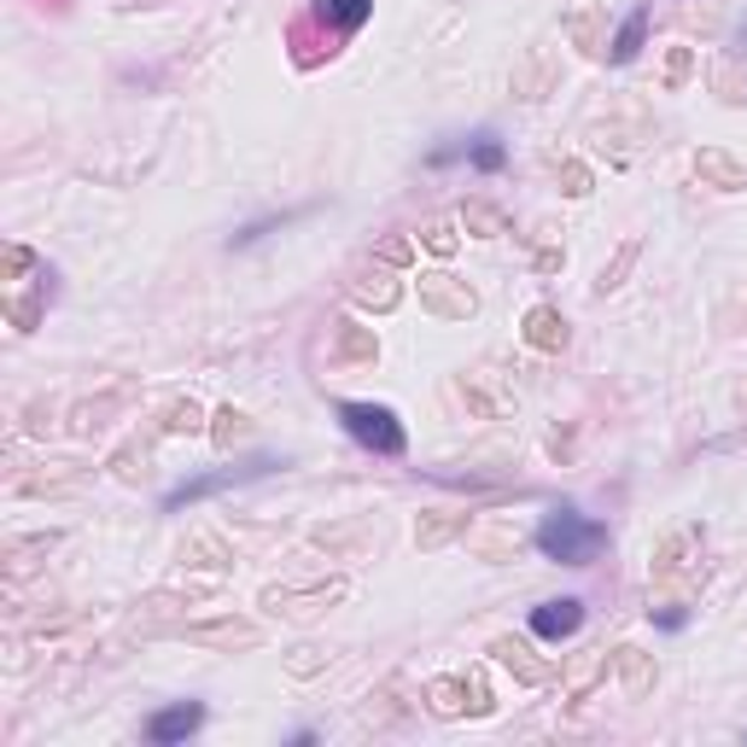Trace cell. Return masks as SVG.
<instances>
[{"mask_svg": "<svg viewBox=\"0 0 747 747\" xmlns=\"http://www.w3.org/2000/svg\"><path fill=\"white\" fill-rule=\"evenodd\" d=\"M537 549L549 560H560V567H590V560L608 549V526L590 520V514H578L572 503H560L537 520Z\"/></svg>", "mask_w": 747, "mask_h": 747, "instance_id": "1", "label": "cell"}, {"mask_svg": "<svg viewBox=\"0 0 747 747\" xmlns=\"http://www.w3.org/2000/svg\"><path fill=\"white\" fill-rule=\"evenodd\" d=\"M339 427L374 455H403V421L386 403H339Z\"/></svg>", "mask_w": 747, "mask_h": 747, "instance_id": "2", "label": "cell"}, {"mask_svg": "<svg viewBox=\"0 0 747 747\" xmlns=\"http://www.w3.org/2000/svg\"><path fill=\"white\" fill-rule=\"evenodd\" d=\"M275 467H281L275 455H257V462H245V467H222V473H204V480H187V485H176L170 496H164V514H181L187 503H199V496L228 491V485H245V480H263V473H275Z\"/></svg>", "mask_w": 747, "mask_h": 747, "instance_id": "3", "label": "cell"}, {"mask_svg": "<svg viewBox=\"0 0 747 747\" xmlns=\"http://www.w3.org/2000/svg\"><path fill=\"white\" fill-rule=\"evenodd\" d=\"M578 625H585V601H578V596H560V601H544V608H532V631L544 636V642L572 636Z\"/></svg>", "mask_w": 747, "mask_h": 747, "instance_id": "4", "label": "cell"}, {"mask_svg": "<svg viewBox=\"0 0 747 747\" xmlns=\"http://www.w3.org/2000/svg\"><path fill=\"white\" fill-rule=\"evenodd\" d=\"M199 724H204V707H199V701H176V707H164V713L147 718V736H152L158 747H170V741H187Z\"/></svg>", "mask_w": 747, "mask_h": 747, "instance_id": "5", "label": "cell"}, {"mask_svg": "<svg viewBox=\"0 0 747 747\" xmlns=\"http://www.w3.org/2000/svg\"><path fill=\"white\" fill-rule=\"evenodd\" d=\"M368 12H374V0H316V18L334 35H350V30H362L368 24Z\"/></svg>", "mask_w": 747, "mask_h": 747, "instance_id": "6", "label": "cell"}, {"mask_svg": "<svg viewBox=\"0 0 747 747\" xmlns=\"http://www.w3.org/2000/svg\"><path fill=\"white\" fill-rule=\"evenodd\" d=\"M421 298L432 309H444V316H467V309H473V293H467V286H455L450 275H421Z\"/></svg>", "mask_w": 747, "mask_h": 747, "instance_id": "7", "label": "cell"}, {"mask_svg": "<svg viewBox=\"0 0 747 747\" xmlns=\"http://www.w3.org/2000/svg\"><path fill=\"white\" fill-rule=\"evenodd\" d=\"M526 339L537 350H560V345H567V322H560L555 309L544 304V309H532V316H526Z\"/></svg>", "mask_w": 747, "mask_h": 747, "instance_id": "8", "label": "cell"}, {"mask_svg": "<svg viewBox=\"0 0 747 747\" xmlns=\"http://www.w3.org/2000/svg\"><path fill=\"white\" fill-rule=\"evenodd\" d=\"M642 35H649V12H631L625 24H619V35H613V65H631V59L642 53Z\"/></svg>", "mask_w": 747, "mask_h": 747, "instance_id": "9", "label": "cell"}, {"mask_svg": "<svg viewBox=\"0 0 747 747\" xmlns=\"http://www.w3.org/2000/svg\"><path fill=\"white\" fill-rule=\"evenodd\" d=\"M503 140H496V135H473V147H467V164H473V170H485V176H496V170H503Z\"/></svg>", "mask_w": 747, "mask_h": 747, "instance_id": "10", "label": "cell"}, {"mask_svg": "<svg viewBox=\"0 0 747 747\" xmlns=\"http://www.w3.org/2000/svg\"><path fill=\"white\" fill-rule=\"evenodd\" d=\"M357 298L386 309V304H398V286H391V275H374V281H362V286H357Z\"/></svg>", "mask_w": 747, "mask_h": 747, "instance_id": "11", "label": "cell"}, {"mask_svg": "<svg viewBox=\"0 0 747 747\" xmlns=\"http://www.w3.org/2000/svg\"><path fill=\"white\" fill-rule=\"evenodd\" d=\"M427 245H432L439 257H450V252H455V234H450L444 222H432V228H427Z\"/></svg>", "mask_w": 747, "mask_h": 747, "instance_id": "12", "label": "cell"}, {"mask_svg": "<svg viewBox=\"0 0 747 747\" xmlns=\"http://www.w3.org/2000/svg\"><path fill=\"white\" fill-rule=\"evenodd\" d=\"M654 619H660V625H666V631H683V608H660Z\"/></svg>", "mask_w": 747, "mask_h": 747, "instance_id": "13", "label": "cell"}, {"mask_svg": "<svg viewBox=\"0 0 747 747\" xmlns=\"http://www.w3.org/2000/svg\"><path fill=\"white\" fill-rule=\"evenodd\" d=\"M467 222H480V228H491V234H496V228H503V222H496L491 211H480V204H473V211H467Z\"/></svg>", "mask_w": 747, "mask_h": 747, "instance_id": "14", "label": "cell"}]
</instances>
